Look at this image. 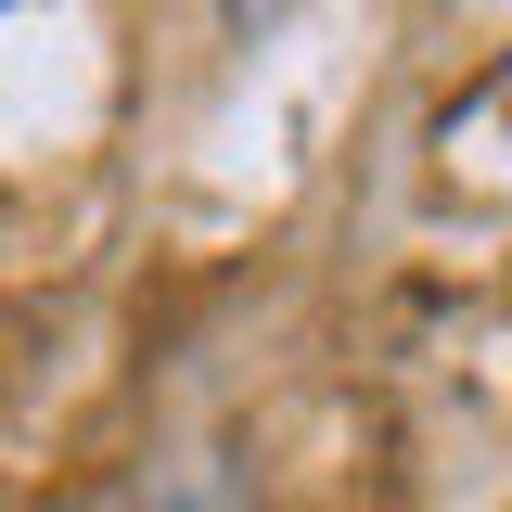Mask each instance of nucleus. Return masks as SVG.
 <instances>
[{
	"mask_svg": "<svg viewBox=\"0 0 512 512\" xmlns=\"http://www.w3.org/2000/svg\"><path fill=\"white\" fill-rule=\"evenodd\" d=\"M269 13H282V0H218V26H231V39H256Z\"/></svg>",
	"mask_w": 512,
	"mask_h": 512,
	"instance_id": "1",
	"label": "nucleus"
}]
</instances>
